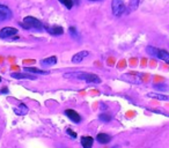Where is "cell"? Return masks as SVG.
Instances as JSON below:
<instances>
[{
  "instance_id": "17",
  "label": "cell",
  "mask_w": 169,
  "mask_h": 148,
  "mask_svg": "<svg viewBox=\"0 0 169 148\" xmlns=\"http://www.w3.org/2000/svg\"><path fill=\"white\" fill-rule=\"evenodd\" d=\"M153 87H154V89H157L160 93H166L169 90V86L167 83H155Z\"/></svg>"
},
{
  "instance_id": "15",
  "label": "cell",
  "mask_w": 169,
  "mask_h": 148,
  "mask_svg": "<svg viewBox=\"0 0 169 148\" xmlns=\"http://www.w3.org/2000/svg\"><path fill=\"white\" fill-rule=\"evenodd\" d=\"M24 72L27 73H31V74H49L48 71H43L36 67H24Z\"/></svg>"
},
{
  "instance_id": "22",
  "label": "cell",
  "mask_w": 169,
  "mask_h": 148,
  "mask_svg": "<svg viewBox=\"0 0 169 148\" xmlns=\"http://www.w3.org/2000/svg\"><path fill=\"white\" fill-rule=\"evenodd\" d=\"M66 133H67V134H69L72 139H75V138H77V133H75V132H73L71 129H67V130H66Z\"/></svg>"
},
{
  "instance_id": "11",
  "label": "cell",
  "mask_w": 169,
  "mask_h": 148,
  "mask_svg": "<svg viewBox=\"0 0 169 148\" xmlns=\"http://www.w3.org/2000/svg\"><path fill=\"white\" fill-rule=\"evenodd\" d=\"M110 140H111V137L109 134H107V133H98L97 137H96V141L98 144H102V145L110 142Z\"/></svg>"
},
{
  "instance_id": "3",
  "label": "cell",
  "mask_w": 169,
  "mask_h": 148,
  "mask_svg": "<svg viewBox=\"0 0 169 148\" xmlns=\"http://www.w3.org/2000/svg\"><path fill=\"white\" fill-rule=\"evenodd\" d=\"M20 24L24 29H37V30H42V28H43L42 22L38 19L34 17V16H26L23 19V22H21Z\"/></svg>"
},
{
  "instance_id": "4",
  "label": "cell",
  "mask_w": 169,
  "mask_h": 148,
  "mask_svg": "<svg viewBox=\"0 0 169 148\" xmlns=\"http://www.w3.org/2000/svg\"><path fill=\"white\" fill-rule=\"evenodd\" d=\"M111 9L116 17H121L126 13V6L123 0H111Z\"/></svg>"
},
{
  "instance_id": "7",
  "label": "cell",
  "mask_w": 169,
  "mask_h": 148,
  "mask_svg": "<svg viewBox=\"0 0 169 148\" xmlns=\"http://www.w3.org/2000/svg\"><path fill=\"white\" fill-rule=\"evenodd\" d=\"M64 114L70 118V120H72V122L75 123V124H79V123L81 122L80 115H79L77 111H74L73 109H66V110L64 111Z\"/></svg>"
},
{
  "instance_id": "20",
  "label": "cell",
  "mask_w": 169,
  "mask_h": 148,
  "mask_svg": "<svg viewBox=\"0 0 169 148\" xmlns=\"http://www.w3.org/2000/svg\"><path fill=\"white\" fill-rule=\"evenodd\" d=\"M69 31H70V35H71L74 39H79V32H78V30H77L75 27H70Z\"/></svg>"
},
{
  "instance_id": "25",
  "label": "cell",
  "mask_w": 169,
  "mask_h": 148,
  "mask_svg": "<svg viewBox=\"0 0 169 148\" xmlns=\"http://www.w3.org/2000/svg\"><path fill=\"white\" fill-rule=\"evenodd\" d=\"M72 1H73V5H74V3H77V5L79 3V0H72Z\"/></svg>"
},
{
  "instance_id": "12",
  "label": "cell",
  "mask_w": 169,
  "mask_h": 148,
  "mask_svg": "<svg viewBox=\"0 0 169 148\" xmlns=\"http://www.w3.org/2000/svg\"><path fill=\"white\" fill-rule=\"evenodd\" d=\"M46 30H48L49 34H51V35H53V36H58V35H62V34L64 32V29H63L62 27H59V25L49 27V28H46Z\"/></svg>"
},
{
  "instance_id": "23",
  "label": "cell",
  "mask_w": 169,
  "mask_h": 148,
  "mask_svg": "<svg viewBox=\"0 0 169 148\" xmlns=\"http://www.w3.org/2000/svg\"><path fill=\"white\" fill-rule=\"evenodd\" d=\"M101 109H102V110H104V109L107 110V109H108V107H107L104 103H101Z\"/></svg>"
},
{
  "instance_id": "16",
  "label": "cell",
  "mask_w": 169,
  "mask_h": 148,
  "mask_svg": "<svg viewBox=\"0 0 169 148\" xmlns=\"http://www.w3.org/2000/svg\"><path fill=\"white\" fill-rule=\"evenodd\" d=\"M147 96L148 97H152V98L160 100V101H169V96L163 95V94H160V93H148Z\"/></svg>"
},
{
  "instance_id": "6",
  "label": "cell",
  "mask_w": 169,
  "mask_h": 148,
  "mask_svg": "<svg viewBox=\"0 0 169 148\" xmlns=\"http://www.w3.org/2000/svg\"><path fill=\"white\" fill-rule=\"evenodd\" d=\"M16 34H17V29L16 28H14V27H3L0 30V38L7 39V38L12 37V36H14Z\"/></svg>"
},
{
  "instance_id": "5",
  "label": "cell",
  "mask_w": 169,
  "mask_h": 148,
  "mask_svg": "<svg viewBox=\"0 0 169 148\" xmlns=\"http://www.w3.org/2000/svg\"><path fill=\"white\" fill-rule=\"evenodd\" d=\"M12 16H13V13H12L10 8L8 6H6V5L0 3V22L10 20Z\"/></svg>"
},
{
  "instance_id": "24",
  "label": "cell",
  "mask_w": 169,
  "mask_h": 148,
  "mask_svg": "<svg viewBox=\"0 0 169 148\" xmlns=\"http://www.w3.org/2000/svg\"><path fill=\"white\" fill-rule=\"evenodd\" d=\"M1 93H2V94H7V93H8V89H7V88H2V89H1Z\"/></svg>"
},
{
  "instance_id": "27",
  "label": "cell",
  "mask_w": 169,
  "mask_h": 148,
  "mask_svg": "<svg viewBox=\"0 0 169 148\" xmlns=\"http://www.w3.org/2000/svg\"><path fill=\"white\" fill-rule=\"evenodd\" d=\"M0 82H1V78H0Z\"/></svg>"
},
{
  "instance_id": "10",
  "label": "cell",
  "mask_w": 169,
  "mask_h": 148,
  "mask_svg": "<svg viewBox=\"0 0 169 148\" xmlns=\"http://www.w3.org/2000/svg\"><path fill=\"white\" fill-rule=\"evenodd\" d=\"M57 64V57L56 56H51L49 58H44L41 60V65L42 66H53Z\"/></svg>"
},
{
  "instance_id": "2",
  "label": "cell",
  "mask_w": 169,
  "mask_h": 148,
  "mask_svg": "<svg viewBox=\"0 0 169 148\" xmlns=\"http://www.w3.org/2000/svg\"><path fill=\"white\" fill-rule=\"evenodd\" d=\"M146 52L148 54H151L152 57H154L157 59H160V60L169 64V52H167L166 50H161V49H158L155 46H147L146 47Z\"/></svg>"
},
{
  "instance_id": "19",
  "label": "cell",
  "mask_w": 169,
  "mask_h": 148,
  "mask_svg": "<svg viewBox=\"0 0 169 148\" xmlns=\"http://www.w3.org/2000/svg\"><path fill=\"white\" fill-rule=\"evenodd\" d=\"M139 2H140V0H130V2H129V10L130 12L136 10L138 8V6H139Z\"/></svg>"
},
{
  "instance_id": "1",
  "label": "cell",
  "mask_w": 169,
  "mask_h": 148,
  "mask_svg": "<svg viewBox=\"0 0 169 148\" xmlns=\"http://www.w3.org/2000/svg\"><path fill=\"white\" fill-rule=\"evenodd\" d=\"M65 78H70V79H77V80H82L86 81L87 83H94V85H98L101 83V79L100 76H97L94 73H84V72H75V73H66Z\"/></svg>"
},
{
  "instance_id": "8",
  "label": "cell",
  "mask_w": 169,
  "mask_h": 148,
  "mask_svg": "<svg viewBox=\"0 0 169 148\" xmlns=\"http://www.w3.org/2000/svg\"><path fill=\"white\" fill-rule=\"evenodd\" d=\"M88 56H89V52H88V51H80V52L75 53V54L72 57V61H73L74 64H79V63H81L84 59H86Z\"/></svg>"
},
{
  "instance_id": "14",
  "label": "cell",
  "mask_w": 169,
  "mask_h": 148,
  "mask_svg": "<svg viewBox=\"0 0 169 148\" xmlns=\"http://www.w3.org/2000/svg\"><path fill=\"white\" fill-rule=\"evenodd\" d=\"M14 111H15L16 115H19V116H23V115H26V114L28 112V107H27L24 103H20L19 107L14 109Z\"/></svg>"
},
{
  "instance_id": "21",
  "label": "cell",
  "mask_w": 169,
  "mask_h": 148,
  "mask_svg": "<svg viewBox=\"0 0 169 148\" xmlns=\"http://www.w3.org/2000/svg\"><path fill=\"white\" fill-rule=\"evenodd\" d=\"M59 2H62L67 9H71L73 7V1L72 0H59Z\"/></svg>"
},
{
  "instance_id": "13",
  "label": "cell",
  "mask_w": 169,
  "mask_h": 148,
  "mask_svg": "<svg viewBox=\"0 0 169 148\" xmlns=\"http://www.w3.org/2000/svg\"><path fill=\"white\" fill-rule=\"evenodd\" d=\"M12 78L14 79H29V80H35L36 76L31 74H26V73H12Z\"/></svg>"
},
{
  "instance_id": "9",
  "label": "cell",
  "mask_w": 169,
  "mask_h": 148,
  "mask_svg": "<svg viewBox=\"0 0 169 148\" xmlns=\"http://www.w3.org/2000/svg\"><path fill=\"white\" fill-rule=\"evenodd\" d=\"M80 142H81L82 148H91L94 144V139L90 136H84V137H81Z\"/></svg>"
},
{
  "instance_id": "18",
  "label": "cell",
  "mask_w": 169,
  "mask_h": 148,
  "mask_svg": "<svg viewBox=\"0 0 169 148\" xmlns=\"http://www.w3.org/2000/svg\"><path fill=\"white\" fill-rule=\"evenodd\" d=\"M98 119H100L101 122H103V123H109V122L112 119V117H111L109 114L103 112V114H101V115L98 116Z\"/></svg>"
},
{
  "instance_id": "26",
  "label": "cell",
  "mask_w": 169,
  "mask_h": 148,
  "mask_svg": "<svg viewBox=\"0 0 169 148\" xmlns=\"http://www.w3.org/2000/svg\"><path fill=\"white\" fill-rule=\"evenodd\" d=\"M89 1H100V0H89Z\"/></svg>"
}]
</instances>
